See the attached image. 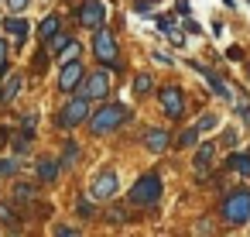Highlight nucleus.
I'll use <instances>...</instances> for the list:
<instances>
[{"mask_svg":"<svg viewBox=\"0 0 250 237\" xmlns=\"http://www.w3.org/2000/svg\"><path fill=\"white\" fill-rule=\"evenodd\" d=\"M223 220L229 227H240V223L250 220V192L247 189H236V192H229L223 199Z\"/></svg>","mask_w":250,"mask_h":237,"instance_id":"1","label":"nucleus"},{"mask_svg":"<svg viewBox=\"0 0 250 237\" xmlns=\"http://www.w3.org/2000/svg\"><path fill=\"white\" fill-rule=\"evenodd\" d=\"M134 206H154L161 199V179L151 172V175H141L134 186H130V196H127Z\"/></svg>","mask_w":250,"mask_h":237,"instance_id":"2","label":"nucleus"},{"mask_svg":"<svg viewBox=\"0 0 250 237\" xmlns=\"http://www.w3.org/2000/svg\"><path fill=\"white\" fill-rule=\"evenodd\" d=\"M124 120H127V107L124 103H106L103 110H96L89 117V127H93V134H106V131L120 127Z\"/></svg>","mask_w":250,"mask_h":237,"instance_id":"3","label":"nucleus"},{"mask_svg":"<svg viewBox=\"0 0 250 237\" xmlns=\"http://www.w3.org/2000/svg\"><path fill=\"white\" fill-rule=\"evenodd\" d=\"M93 52H96V59L103 62V66H110V69H120V59H117V42H113V35L100 24L96 28V35H93Z\"/></svg>","mask_w":250,"mask_h":237,"instance_id":"4","label":"nucleus"},{"mask_svg":"<svg viewBox=\"0 0 250 237\" xmlns=\"http://www.w3.org/2000/svg\"><path fill=\"white\" fill-rule=\"evenodd\" d=\"M117 186H120L117 172H113V168H103V172L93 179V186H89V196H93L96 203H110V199L117 196Z\"/></svg>","mask_w":250,"mask_h":237,"instance_id":"5","label":"nucleus"},{"mask_svg":"<svg viewBox=\"0 0 250 237\" xmlns=\"http://www.w3.org/2000/svg\"><path fill=\"white\" fill-rule=\"evenodd\" d=\"M86 114H89V100L79 93L76 100H69V103L62 107V114H59V124H62V127H76V124H83V120H86Z\"/></svg>","mask_w":250,"mask_h":237,"instance_id":"6","label":"nucleus"},{"mask_svg":"<svg viewBox=\"0 0 250 237\" xmlns=\"http://www.w3.org/2000/svg\"><path fill=\"white\" fill-rule=\"evenodd\" d=\"M79 86H83V96H86V100H103V96L110 93V76H106L103 69H96L93 76H83Z\"/></svg>","mask_w":250,"mask_h":237,"instance_id":"7","label":"nucleus"},{"mask_svg":"<svg viewBox=\"0 0 250 237\" xmlns=\"http://www.w3.org/2000/svg\"><path fill=\"white\" fill-rule=\"evenodd\" d=\"M161 110H165V117H171V120H178V117L185 114V96H182L178 86H161Z\"/></svg>","mask_w":250,"mask_h":237,"instance_id":"8","label":"nucleus"},{"mask_svg":"<svg viewBox=\"0 0 250 237\" xmlns=\"http://www.w3.org/2000/svg\"><path fill=\"white\" fill-rule=\"evenodd\" d=\"M83 62L79 59H72V62H62V72H59V90L62 93H72V90H79V83H83Z\"/></svg>","mask_w":250,"mask_h":237,"instance_id":"9","label":"nucleus"},{"mask_svg":"<svg viewBox=\"0 0 250 237\" xmlns=\"http://www.w3.org/2000/svg\"><path fill=\"white\" fill-rule=\"evenodd\" d=\"M103 21H106V4H103V0H86V4L79 7V24L100 28Z\"/></svg>","mask_w":250,"mask_h":237,"instance_id":"10","label":"nucleus"},{"mask_svg":"<svg viewBox=\"0 0 250 237\" xmlns=\"http://www.w3.org/2000/svg\"><path fill=\"white\" fill-rule=\"evenodd\" d=\"M168 131H158V127H151V131H144V144H147V151H154V155H161L165 148H168Z\"/></svg>","mask_w":250,"mask_h":237,"instance_id":"11","label":"nucleus"},{"mask_svg":"<svg viewBox=\"0 0 250 237\" xmlns=\"http://www.w3.org/2000/svg\"><path fill=\"white\" fill-rule=\"evenodd\" d=\"M4 31H11L18 42H24L31 28H28V21H21V18H7V21H4Z\"/></svg>","mask_w":250,"mask_h":237,"instance_id":"12","label":"nucleus"},{"mask_svg":"<svg viewBox=\"0 0 250 237\" xmlns=\"http://www.w3.org/2000/svg\"><path fill=\"white\" fill-rule=\"evenodd\" d=\"M212 151H216V148H212V141H206V144L195 151V168H199V172H206V168L212 165Z\"/></svg>","mask_w":250,"mask_h":237,"instance_id":"13","label":"nucleus"},{"mask_svg":"<svg viewBox=\"0 0 250 237\" xmlns=\"http://www.w3.org/2000/svg\"><path fill=\"white\" fill-rule=\"evenodd\" d=\"M226 168H236L240 175H250V155H229L226 158Z\"/></svg>","mask_w":250,"mask_h":237,"instance_id":"14","label":"nucleus"},{"mask_svg":"<svg viewBox=\"0 0 250 237\" xmlns=\"http://www.w3.org/2000/svg\"><path fill=\"white\" fill-rule=\"evenodd\" d=\"M38 35H42L45 42H52V38L59 35V18H55V14H52V18H45V21H42V28H38Z\"/></svg>","mask_w":250,"mask_h":237,"instance_id":"15","label":"nucleus"},{"mask_svg":"<svg viewBox=\"0 0 250 237\" xmlns=\"http://www.w3.org/2000/svg\"><path fill=\"white\" fill-rule=\"evenodd\" d=\"M158 28H161V31H165V35H168V38H171L175 45H182V42H185V38L178 35V28L171 24V18H158Z\"/></svg>","mask_w":250,"mask_h":237,"instance_id":"16","label":"nucleus"},{"mask_svg":"<svg viewBox=\"0 0 250 237\" xmlns=\"http://www.w3.org/2000/svg\"><path fill=\"white\" fill-rule=\"evenodd\" d=\"M38 175H42L45 182H52V179L59 175V162H48V158H45V162H38Z\"/></svg>","mask_w":250,"mask_h":237,"instance_id":"17","label":"nucleus"},{"mask_svg":"<svg viewBox=\"0 0 250 237\" xmlns=\"http://www.w3.org/2000/svg\"><path fill=\"white\" fill-rule=\"evenodd\" d=\"M79 52H83V48H79V42H69V45L59 52V59H62V62H72V59H79Z\"/></svg>","mask_w":250,"mask_h":237,"instance_id":"18","label":"nucleus"},{"mask_svg":"<svg viewBox=\"0 0 250 237\" xmlns=\"http://www.w3.org/2000/svg\"><path fill=\"white\" fill-rule=\"evenodd\" d=\"M151 86H154V83H151V76H137V79H134V93H137V96H147V93H151Z\"/></svg>","mask_w":250,"mask_h":237,"instance_id":"19","label":"nucleus"},{"mask_svg":"<svg viewBox=\"0 0 250 237\" xmlns=\"http://www.w3.org/2000/svg\"><path fill=\"white\" fill-rule=\"evenodd\" d=\"M18 90H21V79H18V76H11V79H7V86L0 90V96L11 100V96H18Z\"/></svg>","mask_w":250,"mask_h":237,"instance_id":"20","label":"nucleus"},{"mask_svg":"<svg viewBox=\"0 0 250 237\" xmlns=\"http://www.w3.org/2000/svg\"><path fill=\"white\" fill-rule=\"evenodd\" d=\"M195 141H199V127H188V131L178 138V144H182V148H188V144H195Z\"/></svg>","mask_w":250,"mask_h":237,"instance_id":"21","label":"nucleus"},{"mask_svg":"<svg viewBox=\"0 0 250 237\" xmlns=\"http://www.w3.org/2000/svg\"><path fill=\"white\" fill-rule=\"evenodd\" d=\"M0 220H4V223H18V216H14V210L7 203H0Z\"/></svg>","mask_w":250,"mask_h":237,"instance_id":"22","label":"nucleus"},{"mask_svg":"<svg viewBox=\"0 0 250 237\" xmlns=\"http://www.w3.org/2000/svg\"><path fill=\"white\" fill-rule=\"evenodd\" d=\"M18 172V162L14 158H4V162H0V175H14Z\"/></svg>","mask_w":250,"mask_h":237,"instance_id":"23","label":"nucleus"},{"mask_svg":"<svg viewBox=\"0 0 250 237\" xmlns=\"http://www.w3.org/2000/svg\"><path fill=\"white\" fill-rule=\"evenodd\" d=\"M69 42H72V38H69V35H55V38H52V42H48V45H52V48H55V52H62V48H65V45H69Z\"/></svg>","mask_w":250,"mask_h":237,"instance_id":"24","label":"nucleus"},{"mask_svg":"<svg viewBox=\"0 0 250 237\" xmlns=\"http://www.w3.org/2000/svg\"><path fill=\"white\" fill-rule=\"evenodd\" d=\"M31 196H35L31 186H18V189H14V199H31Z\"/></svg>","mask_w":250,"mask_h":237,"instance_id":"25","label":"nucleus"},{"mask_svg":"<svg viewBox=\"0 0 250 237\" xmlns=\"http://www.w3.org/2000/svg\"><path fill=\"white\" fill-rule=\"evenodd\" d=\"M195 127H199V134H202V131H212V127H216V117H202Z\"/></svg>","mask_w":250,"mask_h":237,"instance_id":"26","label":"nucleus"},{"mask_svg":"<svg viewBox=\"0 0 250 237\" xmlns=\"http://www.w3.org/2000/svg\"><path fill=\"white\" fill-rule=\"evenodd\" d=\"M76 155H79V151H76V144H69V148H65V158H62V165L69 168V165L76 162Z\"/></svg>","mask_w":250,"mask_h":237,"instance_id":"27","label":"nucleus"},{"mask_svg":"<svg viewBox=\"0 0 250 237\" xmlns=\"http://www.w3.org/2000/svg\"><path fill=\"white\" fill-rule=\"evenodd\" d=\"M28 4H31V0H7V7H11V11H14V14H18V11H24V7H28Z\"/></svg>","mask_w":250,"mask_h":237,"instance_id":"28","label":"nucleus"},{"mask_svg":"<svg viewBox=\"0 0 250 237\" xmlns=\"http://www.w3.org/2000/svg\"><path fill=\"white\" fill-rule=\"evenodd\" d=\"M4 66H7V42L0 38V72H4Z\"/></svg>","mask_w":250,"mask_h":237,"instance_id":"29","label":"nucleus"},{"mask_svg":"<svg viewBox=\"0 0 250 237\" xmlns=\"http://www.w3.org/2000/svg\"><path fill=\"white\" fill-rule=\"evenodd\" d=\"M110 220H113V223H124L127 213H124V210H110Z\"/></svg>","mask_w":250,"mask_h":237,"instance_id":"30","label":"nucleus"},{"mask_svg":"<svg viewBox=\"0 0 250 237\" xmlns=\"http://www.w3.org/2000/svg\"><path fill=\"white\" fill-rule=\"evenodd\" d=\"M175 11H178V14H185V18H188V0H178V4H175Z\"/></svg>","mask_w":250,"mask_h":237,"instance_id":"31","label":"nucleus"},{"mask_svg":"<svg viewBox=\"0 0 250 237\" xmlns=\"http://www.w3.org/2000/svg\"><path fill=\"white\" fill-rule=\"evenodd\" d=\"M240 114H243V120H250V107L247 103H240Z\"/></svg>","mask_w":250,"mask_h":237,"instance_id":"32","label":"nucleus"},{"mask_svg":"<svg viewBox=\"0 0 250 237\" xmlns=\"http://www.w3.org/2000/svg\"><path fill=\"white\" fill-rule=\"evenodd\" d=\"M4 141H7V131H4V127H0V148H4Z\"/></svg>","mask_w":250,"mask_h":237,"instance_id":"33","label":"nucleus"}]
</instances>
